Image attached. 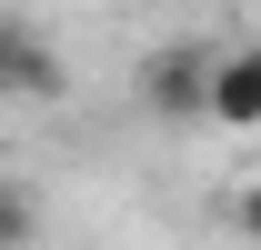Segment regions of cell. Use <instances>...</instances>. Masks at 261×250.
I'll return each instance as SVG.
<instances>
[{
	"label": "cell",
	"mask_w": 261,
	"mask_h": 250,
	"mask_svg": "<svg viewBox=\"0 0 261 250\" xmlns=\"http://www.w3.org/2000/svg\"><path fill=\"white\" fill-rule=\"evenodd\" d=\"M0 100H61V50L31 20H0Z\"/></svg>",
	"instance_id": "6da1fadb"
},
{
	"label": "cell",
	"mask_w": 261,
	"mask_h": 250,
	"mask_svg": "<svg viewBox=\"0 0 261 250\" xmlns=\"http://www.w3.org/2000/svg\"><path fill=\"white\" fill-rule=\"evenodd\" d=\"M151 110L161 120H201V100H211V50H191V40H171L161 60H151Z\"/></svg>",
	"instance_id": "7a4b0ae2"
},
{
	"label": "cell",
	"mask_w": 261,
	"mask_h": 250,
	"mask_svg": "<svg viewBox=\"0 0 261 250\" xmlns=\"http://www.w3.org/2000/svg\"><path fill=\"white\" fill-rule=\"evenodd\" d=\"M31 240H40V200L20 180H0V250H31Z\"/></svg>",
	"instance_id": "277c9868"
},
{
	"label": "cell",
	"mask_w": 261,
	"mask_h": 250,
	"mask_svg": "<svg viewBox=\"0 0 261 250\" xmlns=\"http://www.w3.org/2000/svg\"><path fill=\"white\" fill-rule=\"evenodd\" d=\"M201 120H221V130H261V50L211 60V100H201Z\"/></svg>",
	"instance_id": "3957f363"
},
{
	"label": "cell",
	"mask_w": 261,
	"mask_h": 250,
	"mask_svg": "<svg viewBox=\"0 0 261 250\" xmlns=\"http://www.w3.org/2000/svg\"><path fill=\"white\" fill-rule=\"evenodd\" d=\"M231 220H241V240L261 250V190H241V200H231Z\"/></svg>",
	"instance_id": "5b68a950"
}]
</instances>
